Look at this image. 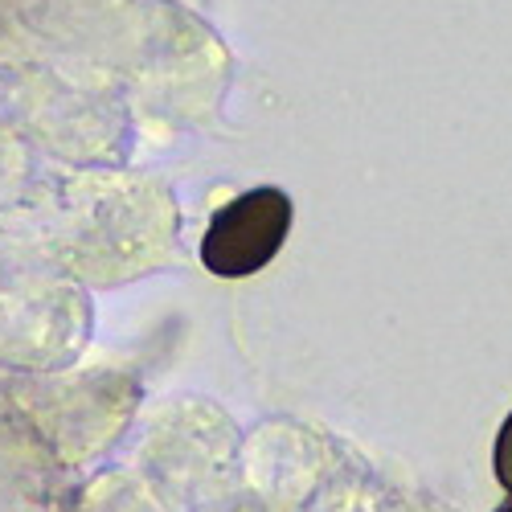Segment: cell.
<instances>
[{
  "instance_id": "1",
  "label": "cell",
  "mask_w": 512,
  "mask_h": 512,
  "mask_svg": "<svg viewBox=\"0 0 512 512\" xmlns=\"http://www.w3.org/2000/svg\"><path fill=\"white\" fill-rule=\"evenodd\" d=\"M291 197L275 185L250 189L234 201H226L209 218V230L201 238V263L218 279H246L263 271L283 250L291 234Z\"/></svg>"
},
{
  "instance_id": "2",
  "label": "cell",
  "mask_w": 512,
  "mask_h": 512,
  "mask_svg": "<svg viewBox=\"0 0 512 512\" xmlns=\"http://www.w3.org/2000/svg\"><path fill=\"white\" fill-rule=\"evenodd\" d=\"M492 467H496V480L512 492V414L504 418L500 435H496V451H492Z\"/></svg>"
},
{
  "instance_id": "3",
  "label": "cell",
  "mask_w": 512,
  "mask_h": 512,
  "mask_svg": "<svg viewBox=\"0 0 512 512\" xmlns=\"http://www.w3.org/2000/svg\"><path fill=\"white\" fill-rule=\"evenodd\" d=\"M496 512H512V500H508V504H500V508H496Z\"/></svg>"
}]
</instances>
